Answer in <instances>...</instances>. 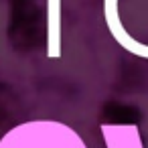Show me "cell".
I'll use <instances>...</instances> for the list:
<instances>
[{"label":"cell","mask_w":148,"mask_h":148,"mask_svg":"<svg viewBox=\"0 0 148 148\" xmlns=\"http://www.w3.org/2000/svg\"><path fill=\"white\" fill-rule=\"evenodd\" d=\"M0 148H87V144L65 122L27 120L4 132Z\"/></svg>","instance_id":"1"},{"label":"cell","mask_w":148,"mask_h":148,"mask_svg":"<svg viewBox=\"0 0 148 148\" xmlns=\"http://www.w3.org/2000/svg\"><path fill=\"white\" fill-rule=\"evenodd\" d=\"M99 132L106 148H144L140 128L134 122H106Z\"/></svg>","instance_id":"2"},{"label":"cell","mask_w":148,"mask_h":148,"mask_svg":"<svg viewBox=\"0 0 148 148\" xmlns=\"http://www.w3.org/2000/svg\"><path fill=\"white\" fill-rule=\"evenodd\" d=\"M61 0H47V10H45V18H47V45H45V53L47 59H59L61 57Z\"/></svg>","instance_id":"3"}]
</instances>
